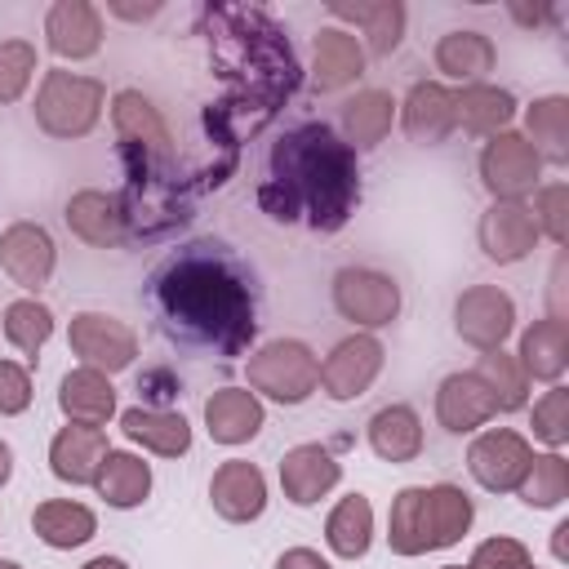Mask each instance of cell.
I'll use <instances>...</instances> for the list:
<instances>
[{"label": "cell", "mask_w": 569, "mask_h": 569, "mask_svg": "<svg viewBox=\"0 0 569 569\" xmlns=\"http://www.w3.org/2000/svg\"><path fill=\"white\" fill-rule=\"evenodd\" d=\"M551 551H556V560H569V520L556 525V533H551Z\"/></svg>", "instance_id": "c3c4849f"}, {"label": "cell", "mask_w": 569, "mask_h": 569, "mask_svg": "<svg viewBox=\"0 0 569 569\" xmlns=\"http://www.w3.org/2000/svg\"><path fill=\"white\" fill-rule=\"evenodd\" d=\"M80 569H129L120 556H93L89 565H80Z\"/></svg>", "instance_id": "681fc988"}, {"label": "cell", "mask_w": 569, "mask_h": 569, "mask_svg": "<svg viewBox=\"0 0 569 569\" xmlns=\"http://www.w3.org/2000/svg\"><path fill=\"white\" fill-rule=\"evenodd\" d=\"M342 480V462L333 458L329 445H293L280 458V489L293 507H316L333 485Z\"/></svg>", "instance_id": "5bb4252c"}, {"label": "cell", "mask_w": 569, "mask_h": 569, "mask_svg": "<svg viewBox=\"0 0 569 569\" xmlns=\"http://www.w3.org/2000/svg\"><path fill=\"white\" fill-rule=\"evenodd\" d=\"M107 431L102 427H84V422H67L53 445H49V467L58 480L67 485H93L102 458H107Z\"/></svg>", "instance_id": "ffe728a7"}, {"label": "cell", "mask_w": 569, "mask_h": 569, "mask_svg": "<svg viewBox=\"0 0 569 569\" xmlns=\"http://www.w3.org/2000/svg\"><path fill=\"white\" fill-rule=\"evenodd\" d=\"M453 102H458V124L467 133H476V138H493V133L511 129V120H516L511 89H498V84H485V80L480 84H462L453 93Z\"/></svg>", "instance_id": "f546056e"}, {"label": "cell", "mask_w": 569, "mask_h": 569, "mask_svg": "<svg viewBox=\"0 0 569 569\" xmlns=\"http://www.w3.org/2000/svg\"><path fill=\"white\" fill-rule=\"evenodd\" d=\"M538 178H542V160L538 151L529 147L525 133L516 129H502L485 142L480 151V182L493 200H525L538 191Z\"/></svg>", "instance_id": "8992f818"}, {"label": "cell", "mask_w": 569, "mask_h": 569, "mask_svg": "<svg viewBox=\"0 0 569 569\" xmlns=\"http://www.w3.org/2000/svg\"><path fill=\"white\" fill-rule=\"evenodd\" d=\"M440 569H471V565H440Z\"/></svg>", "instance_id": "f5cc1de1"}, {"label": "cell", "mask_w": 569, "mask_h": 569, "mask_svg": "<svg viewBox=\"0 0 569 569\" xmlns=\"http://www.w3.org/2000/svg\"><path fill=\"white\" fill-rule=\"evenodd\" d=\"M209 502H213V511H218L222 520L249 525V520H258L262 507H267V480H262V471H258L253 462L231 458V462H222V467L213 471V480H209Z\"/></svg>", "instance_id": "e0dca14e"}, {"label": "cell", "mask_w": 569, "mask_h": 569, "mask_svg": "<svg viewBox=\"0 0 569 569\" xmlns=\"http://www.w3.org/2000/svg\"><path fill=\"white\" fill-rule=\"evenodd\" d=\"M325 542H329V551L342 556V560H360V556L369 551V542H373V507H369L365 493H347V498L329 511V520H325Z\"/></svg>", "instance_id": "e575fe53"}, {"label": "cell", "mask_w": 569, "mask_h": 569, "mask_svg": "<svg viewBox=\"0 0 569 569\" xmlns=\"http://www.w3.org/2000/svg\"><path fill=\"white\" fill-rule=\"evenodd\" d=\"M53 267H58V249H53V236L40 222H9L0 231V271L18 289L40 293L49 284Z\"/></svg>", "instance_id": "8fae6325"}, {"label": "cell", "mask_w": 569, "mask_h": 569, "mask_svg": "<svg viewBox=\"0 0 569 569\" xmlns=\"http://www.w3.org/2000/svg\"><path fill=\"white\" fill-rule=\"evenodd\" d=\"M525 507H560L569 498V462L551 449V453H533L525 480L516 485Z\"/></svg>", "instance_id": "f35d334b"}, {"label": "cell", "mask_w": 569, "mask_h": 569, "mask_svg": "<svg viewBox=\"0 0 569 569\" xmlns=\"http://www.w3.org/2000/svg\"><path fill=\"white\" fill-rule=\"evenodd\" d=\"M453 329L476 351H498L516 329V302L498 284H471L453 302Z\"/></svg>", "instance_id": "9c48e42d"}, {"label": "cell", "mask_w": 569, "mask_h": 569, "mask_svg": "<svg viewBox=\"0 0 569 569\" xmlns=\"http://www.w3.org/2000/svg\"><path fill=\"white\" fill-rule=\"evenodd\" d=\"M329 18L356 22V27L365 31L373 58H387V53L405 40V4H400V0H356V4L333 0V4H329Z\"/></svg>", "instance_id": "4316f807"}, {"label": "cell", "mask_w": 569, "mask_h": 569, "mask_svg": "<svg viewBox=\"0 0 569 569\" xmlns=\"http://www.w3.org/2000/svg\"><path fill=\"white\" fill-rule=\"evenodd\" d=\"M62 218H67L71 236L84 240V244H93V249H111V244H120L124 231H129V218H124L120 196H107V191H98V187L76 191V196L67 200Z\"/></svg>", "instance_id": "ac0fdd59"}, {"label": "cell", "mask_w": 569, "mask_h": 569, "mask_svg": "<svg viewBox=\"0 0 569 569\" xmlns=\"http://www.w3.org/2000/svg\"><path fill=\"white\" fill-rule=\"evenodd\" d=\"M471 373L489 387L498 413H516V409H525V400H529V378H525V369H520L516 356H507L502 347H498V351H485L480 365H476Z\"/></svg>", "instance_id": "74e56055"}, {"label": "cell", "mask_w": 569, "mask_h": 569, "mask_svg": "<svg viewBox=\"0 0 569 569\" xmlns=\"http://www.w3.org/2000/svg\"><path fill=\"white\" fill-rule=\"evenodd\" d=\"M276 569H333L320 551H311V547H289L280 560H276Z\"/></svg>", "instance_id": "bcb514c9"}, {"label": "cell", "mask_w": 569, "mask_h": 569, "mask_svg": "<svg viewBox=\"0 0 569 569\" xmlns=\"http://www.w3.org/2000/svg\"><path fill=\"white\" fill-rule=\"evenodd\" d=\"M365 71V49L351 31L342 27H320L316 31V53H311V80L320 93L347 89L356 84V76Z\"/></svg>", "instance_id": "603a6c76"}, {"label": "cell", "mask_w": 569, "mask_h": 569, "mask_svg": "<svg viewBox=\"0 0 569 569\" xmlns=\"http://www.w3.org/2000/svg\"><path fill=\"white\" fill-rule=\"evenodd\" d=\"M151 311L164 338L240 356L258 333L253 276L222 240H191L151 271Z\"/></svg>", "instance_id": "6da1fadb"}, {"label": "cell", "mask_w": 569, "mask_h": 569, "mask_svg": "<svg viewBox=\"0 0 569 569\" xmlns=\"http://www.w3.org/2000/svg\"><path fill=\"white\" fill-rule=\"evenodd\" d=\"M107 84L76 71H44L36 89V124L49 138H84L102 120Z\"/></svg>", "instance_id": "277c9868"}, {"label": "cell", "mask_w": 569, "mask_h": 569, "mask_svg": "<svg viewBox=\"0 0 569 569\" xmlns=\"http://www.w3.org/2000/svg\"><path fill=\"white\" fill-rule=\"evenodd\" d=\"M93 489H98V498H107V507L129 511V507L147 502V493H151V467H147L138 453L111 449V453L102 458L98 476H93Z\"/></svg>", "instance_id": "836d02e7"}, {"label": "cell", "mask_w": 569, "mask_h": 569, "mask_svg": "<svg viewBox=\"0 0 569 569\" xmlns=\"http://www.w3.org/2000/svg\"><path fill=\"white\" fill-rule=\"evenodd\" d=\"M387 542L396 556H422L431 551V525H427V489L409 485L391 498L387 516Z\"/></svg>", "instance_id": "d590c367"}, {"label": "cell", "mask_w": 569, "mask_h": 569, "mask_svg": "<svg viewBox=\"0 0 569 569\" xmlns=\"http://www.w3.org/2000/svg\"><path fill=\"white\" fill-rule=\"evenodd\" d=\"M529 213H533V222H538V236H547L551 244H565V240H569V187H565V182L538 187Z\"/></svg>", "instance_id": "b9f144b4"}, {"label": "cell", "mask_w": 569, "mask_h": 569, "mask_svg": "<svg viewBox=\"0 0 569 569\" xmlns=\"http://www.w3.org/2000/svg\"><path fill=\"white\" fill-rule=\"evenodd\" d=\"M529 458H533V449H529V440H525L520 431L493 427V431H480V436L471 440V449H467V471L476 476L480 489H489V493H511V489L525 480Z\"/></svg>", "instance_id": "30bf717a"}, {"label": "cell", "mask_w": 569, "mask_h": 569, "mask_svg": "<svg viewBox=\"0 0 569 569\" xmlns=\"http://www.w3.org/2000/svg\"><path fill=\"white\" fill-rule=\"evenodd\" d=\"M369 449L382 462H413L422 453V418L409 405H382L369 418Z\"/></svg>", "instance_id": "83f0119b"}, {"label": "cell", "mask_w": 569, "mask_h": 569, "mask_svg": "<svg viewBox=\"0 0 569 569\" xmlns=\"http://www.w3.org/2000/svg\"><path fill=\"white\" fill-rule=\"evenodd\" d=\"M58 409L67 413V422L102 427L116 413V387H111L107 373L80 365L71 373H62V382H58Z\"/></svg>", "instance_id": "cb8c5ba5"}, {"label": "cell", "mask_w": 569, "mask_h": 569, "mask_svg": "<svg viewBox=\"0 0 569 569\" xmlns=\"http://www.w3.org/2000/svg\"><path fill=\"white\" fill-rule=\"evenodd\" d=\"M49 333H53V311H49L40 298H18V302L4 307V338H9L18 351H27L31 360H36V351L49 342Z\"/></svg>", "instance_id": "ab89813d"}, {"label": "cell", "mask_w": 569, "mask_h": 569, "mask_svg": "<svg viewBox=\"0 0 569 569\" xmlns=\"http://www.w3.org/2000/svg\"><path fill=\"white\" fill-rule=\"evenodd\" d=\"M36 76V44L31 40H0V107L18 102Z\"/></svg>", "instance_id": "60d3db41"}, {"label": "cell", "mask_w": 569, "mask_h": 569, "mask_svg": "<svg viewBox=\"0 0 569 569\" xmlns=\"http://www.w3.org/2000/svg\"><path fill=\"white\" fill-rule=\"evenodd\" d=\"M31 529L44 547H58V551H71V547H84L93 533H98V516L84 507V502H71V498H49L31 511Z\"/></svg>", "instance_id": "f1b7e54d"}, {"label": "cell", "mask_w": 569, "mask_h": 569, "mask_svg": "<svg viewBox=\"0 0 569 569\" xmlns=\"http://www.w3.org/2000/svg\"><path fill=\"white\" fill-rule=\"evenodd\" d=\"M107 9H111L116 18H129V22H142V18H156V13H160L156 0H151V4H120V0H111Z\"/></svg>", "instance_id": "7dc6e473"}, {"label": "cell", "mask_w": 569, "mask_h": 569, "mask_svg": "<svg viewBox=\"0 0 569 569\" xmlns=\"http://www.w3.org/2000/svg\"><path fill=\"white\" fill-rule=\"evenodd\" d=\"M516 360H520L525 378H538V382H551L556 387L560 373H565V365H569V329H565V320H556V316L533 320L520 333Z\"/></svg>", "instance_id": "484cf974"}, {"label": "cell", "mask_w": 569, "mask_h": 569, "mask_svg": "<svg viewBox=\"0 0 569 569\" xmlns=\"http://www.w3.org/2000/svg\"><path fill=\"white\" fill-rule=\"evenodd\" d=\"M44 36L58 58L84 62L102 49V13L89 0H53L44 13Z\"/></svg>", "instance_id": "2e32d148"}, {"label": "cell", "mask_w": 569, "mask_h": 569, "mask_svg": "<svg viewBox=\"0 0 569 569\" xmlns=\"http://www.w3.org/2000/svg\"><path fill=\"white\" fill-rule=\"evenodd\" d=\"M111 120H116V133L129 151H138L142 160H169V129L160 120V111L138 93V89H120L111 98Z\"/></svg>", "instance_id": "d6986e66"}, {"label": "cell", "mask_w": 569, "mask_h": 569, "mask_svg": "<svg viewBox=\"0 0 569 569\" xmlns=\"http://www.w3.org/2000/svg\"><path fill=\"white\" fill-rule=\"evenodd\" d=\"M493 40L480 31H449L436 40V71H445L458 84H480L493 71Z\"/></svg>", "instance_id": "d6a6232c"}, {"label": "cell", "mask_w": 569, "mask_h": 569, "mask_svg": "<svg viewBox=\"0 0 569 569\" xmlns=\"http://www.w3.org/2000/svg\"><path fill=\"white\" fill-rule=\"evenodd\" d=\"M533 436L551 449H560L569 440V391L565 387H551L538 405H533Z\"/></svg>", "instance_id": "7bdbcfd3"}, {"label": "cell", "mask_w": 569, "mask_h": 569, "mask_svg": "<svg viewBox=\"0 0 569 569\" xmlns=\"http://www.w3.org/2000/svg\"><path fill=\"white\" fill-rule=\"evenodd\" d=\"M525 138L538 151V160L547 164H569V98L565 93H547L533 98L525 111Z\"/></svg>", "instance_id": "1f68e13d"}, {"label": "cell", "mask_w": 569, "mask_h": 569, "mask_svg": "<svg viewBox=\"0 0 569 569\" xmlns=\"http://www.w3.org/2000/svg\"><path fill=\"white\" fill-rule=\"evenodd\" d=\"M209 22H213L209 36L213 62L222 67L227 80L240 84L249 107L271 111L280 98L293 93L298 84L293 49L262 9H209Z\"/></svg>", "instance_id": "3957f363"}, {"label": "cell", "mask_w": 569, "mask_h": 569, "mask_svg": "<svg viewBox=\"0 0 569 569\" xmlns=\"http://www.w3.org/2000/svg\"><path fill=\"white\" fill-rule=\"evenodd\" d=\"M471 520H476V507H471V498L458 489V485H449V480H440V485H431L427 489V525H431V551H440V547H453L467 529H471Z\"/></svg>", "instance_id": "8d00e7d4"}, {"label": "cell", "mask_w": 569, "mask_h": 569, "mask_svg": "<svg viewBox=\"0 0 569 569\" xmlns=\"http://www.w3.org/2000/svg\"><path fill=\"white\" fill-rule=\"evenodd\" d=\"M120 431H124L133 445H142V449H151V453H160V458H182V453L191 449V427H187V418L173 413V409L133 405V409L120 413Z\"/></svg>", "instance_id": "d4e9b609"}, {"label": "cell", "mask_w": 569, "mask_h": 569, "mask_svg": "<svg viewBox=\"0 0 569 569\" xmlns=\"http://www.w3.org/2000/svg\"><path fill=\"white\" fill-rule=\"evenodd\" d=\"M9 476H13V449H9L4 440H0V485H4Z\"/></svg>", "instance_id": "f907efd6"}, {"label": "cell", "mask_w": 569, "mask_h": 569, "mask_svg": "<svg viewBox=\"0 0 569 569\" xmlns=\"http://www.w3.org/2000/svg\"><path fill=\"white\" fill-rule=\"evenodd\" d=\"M271 178L258 187V204L276 222L307 218L316 231H338L356 200H360V173L356 151L320 120L293 124L271 142Z\"/></svg>", "instance_id": "7a4b0ae2"}, {"label": "cell", "mask_w": 569, "mask_h": 569, "mask_svg": "<svg viewBox=\"0 0 569 569\" xmlns=\"http://www.w3.org/2000/svg\"><path fill=\"white\" fill-rule=\"evenodd\" d=\"M476 240L485 249V258L493 262H520L533 253L538 244V222L529 213L525 200H493L485 213H480V227H476Z\"/></svg>", "instance_id": "4fadbf2b"}, {"label": "cell", "mask_w": 569, "mask_h": 569, "mask_svg": "<svg viewBox=\"0 0 569 569\" xmlns=\"http://www.w3.org/2000/svg\"><path fill=\"white\" fill-rule=\"evenodd\" d=\"M67 342L80 356V365H89V369H98L107 378L120 373V369H129L133 356H138V333L124 320L107 316V311H80V316H71Z\"/></svg>", "instance_id": "ba28073f"}, {"label": "cell", "mask_w": 569, "mask_h": 569, "mask_svg": "<svg viewBox=\"0 0 569 569\" xmlns=\"http://www.w3.org/2000/svg\"><path fill=\"white\" fill-rule=\"evenodd\" d=\"M382 342L373 338V333H351V338H342L329 356H325V365H320V387H325V396L329 400H356V396H365L369 387H373V378L382 373Z\"/></svg>", "instance_id": "7c38bea8"}, {"label": "cell", "mask_w": 569, "mask_h": 569, "mask_svg": "<svg viewBox=\"0 0 569 569\" xmlns=\"http://www.w3.org/2000/svg\"><path fill=\"white\" fill-rule=\"evenodd\" d=\"M396 120V102L382 89H360L356 98L342 102V142L351 151H369L391 133Z\"/></svg>", "instance_id": "4dcf8cb0"}, {"label": "cell", "mask_w": 569, "mask_h": 569, "mask_svg": "<svg viewBox=\"0 0 569 569\" xmlns=\"http://www.w3.org/2000/svg\"><path fill=\"white\" fill-rule=\"evenodd\" d=\"M0 569H22V565L18 560H0Z\"/></svg>", "instance_id": "816d5d0a"}, {"label": "cell", "mask_w": 569, "mask_h": 569, "mask_svg": "<svg viewBox=\"0 0 569 569\" xmlns=\"http://www.w3.org/2000/svg\"><path fill=\"white\" fill-rule=\"evenodd\" d=\"M262 422H267L262 400L249 387H218L204 400V427L218 445H244L262 431Z\"/></svg>", "instance_id": "7402d4cb"}, {"label": "cell", "mask_w": 569, "mask_h": 569, "mask_svg": "<svg viewBox=\"0 0 569 569\" xmlns=\"http://www.w3.org/2000/svg\"><path fill=\"white\" fill-rule=\"evenodd\" d=\"M471 569H533V556H529V547H525L520 538L498 533V538H485V542L476 547Z\"/></svg>", "instance_id": "ee69618b"}, {"label": "cell", "mask_w": 569, "mask_h": 569, "mask_svg": "<svg viewBox=\"0 0 569 569\" xmlns=\"http://www.w3.org/2000/svg\"><path fill=\"white\" fill-rule=\"evenodd\" d=\"M244 378L253 396H267L276 405H302L320 387V360L307 342L276 338L244 360Z\"/></svg>", "instance_id": "5b68a950"}, {"label": "cell", "mask_w": 569, "mask_h": 569, "mask_svg": "<svg viewBox=\"0 0 569 569\" xmlns=\"http://www.w3.org/2000/svg\"><path fill=\"white\" fill-rule=\"evenodd\" d=\"M333 307L360 329H382L400 316V284L373 267H342L333 276Z\"/></svg>", "instance_id": "52a82bcc"}, {"label": "cell", "mask_w": 569, "mask_h": 569, "mask_svg": "<svg viewBox=\"0 0 569 569\" xmlns=\"http://www.w3.org/2000/svg\"><path fill=\"white\" fill-rule=\"evenodd\" d=\"M400 124L413 142L422 147H436L445 142L453 129H458V102H453V89L440 84V80H418L405 102H400Z\"/></svg>", "instance_id": "9a60e30c"}, {"label": "cell", "mask_w": 569, "mask_h": 569, "mask_svg": "<svg viewBox=\"0 0 569 569\" xmlns=\"http://www.w3.org/2000/svg\"><path fill=\"white\" fill-rule=\"evenodd\" d=\"M493 413H498V409H493V396H489V387H485L471 369H467V373H449V378L440 382V391H436V418H440V427L453 431V436H467V431L485 427Z\"/></svg>", "instance_id": "44dd1931"}, {"label": "cell", "mask_w": 569, "mask_h": 569, "mask_svg": "<svg viewBox=\"0 0 569 569\" xmlns=\"http://www.w3.org/2000/svg\"><path fill=\"white\" fill-rule=\"evenodd\" d=\"M31 405V373L18 360H0V418H13Z\"/></svg>", "instance_id": "f6af8a7d"}]
</instances>
